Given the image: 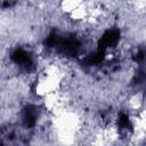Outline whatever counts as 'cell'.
I'll return each mask as SVG.
<instances>
[{"label": "cell", "mask_w": 146, "mask_h": 146, "mask_svg": "<svg viewBox=\"0 0 146 146\" xmlns=\"http://www.w3.org/2000/svg\"><path fill=\"white\" fill-rule=\"evenodd\" d=\"M119 35H120V33L116 30L107 31L102 36V39L99 40V49H105L107 47H111V46L115 44L119 40Z\"/></svg>", "instance_id": "obj_1"}]
</instances>
